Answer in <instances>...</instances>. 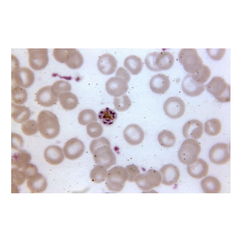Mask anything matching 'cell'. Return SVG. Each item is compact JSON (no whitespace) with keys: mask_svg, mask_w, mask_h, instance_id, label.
I'll list each match as a JSON object with an SVG mask.
<instances>
[{"mask_svg":"<svg viewBox=\"0 0 242 242\" xmlns=\"http://www.w3.org/2000/svg\"><path fill=\"white\" fill-rule=\"evenodd\" d=\"M90 149L96 165H103L108 169L116 163V156L106 138L101 137L93 139L90 144Z\"/></svg>","mask_w":242,"mask_h":242,"instance_id":"cell-1","label":"cell"},{"mask_svg":"<svg viewBox=\"0 0 242 242\" xmlns=\"http://www.w3.org/2000/svg\"><path fill=\"white\" fill-rule=\"evenodd\" d=\"M37 123L41 135L47 139L56 137L60 131V125L57 116L46 110L40 112L37 116Z\"/></svg>","mask_w":242,"mask_h":242,"instance_id":"cell-2","label":"cell"},{"mask_svg":"<svg viewBox=\"0 0 242 242\" xmlns=\"http://www.w3.org/2000/svg\"><path fill=\"white\" fill-rule=\"evenodd\" d=\"M180 63L190 74H194L201 69L203 64L201 58L195 48H182L178 54Z\"/></svg>","mask_w":242,"mask_h":242,"instance_id":"cell-3","label":"cell"},{"mask_svg":"<svg viewBox=\"0 0 242 242\" xmlns=\"http://www.w3.org/2000/svg\"><path fill=\"white\" fill-rule=\"evenodd\" d=\"M206 87L207 91L218 101L223 103L230 101V86L221 77H213Z\"/></svg>","mask_w":242,"mask_h":242,"instance_id":"cell-4","label":"cell"},{"mask_svg":"<svg viewBox=\"0 0 242 242\" xmlns=\"http://www.w3.org/2000/svg\"><path fill=\"white\" fill-rule=\"evenodd\" d=\"M127 178L125 168L120 166L114 167L107 172L106 185L112 192H120L123 188Z\"/></svg>","mask_w":242,"mask_h":242,"instance_id":"cell-5","label":"cell"},{"mask_svg":"<svg viewBox=\"0 0 242 242\" xmlns=\"http://www.w3.org/2000/svg\"><path fill=\"white\" fill-rule=\"evenodd\" d=\"M201 150L200 144L197 140L188 139L183 141L178 151V159L184 164H190L197 159Z\"/></svg>","mask_w":242,"mask_h":242,"instance_id":"cell-6","label":"cell"},{"mask_svg":"<svg viewBox=\"0 0 242 242\" xmlns=\"http://www.w3.org/2000/svg\"><path fill=\"white\" fill-rule=\"evenodd\" d=\"M12 67L11 72L12 80L16 85L24 88H28L33 83L34 76L33 72L29 68L22 67H19L17 61Z\"/></svg>","mask_w":242,"mask_h":242,"instance_id":"cell-7","label":"cell"},{"mask_svg":"<svg viewBox=\"0 0 242 242\" xmlns=\"http://www.w3.org/2000/svg\"><path fill=\"white\" fill-rule=\"evenodd\" d=\"M161 182L160 173L153 169L149 170L146 173L140 174L135 181L138 187L143 191L149 190L159 186Z\"/></svg>","mask_w":242,"mask_h":242,"instance_id":"cell-8","label":"cell"},{"mask_svg":"<svg viewBox=\"0 0 242 242\" xmlns=\"http://www.w3.org/2000/svg\"><path fill=\"white\" fill-rule=\"evenodd\" d=\"M210 160L218 165L224 164L230 159V147L228 144L218 143L211 148L209 153Z\"/></svg>","mask_w":242,"mask_h":242,"instance_id":"cell-9","label":"cell"},{"mask_svg":"<svg viewBox=\"0 0 242 242\" xmlns=\"http://www.w3.org/2000/svg\"><path fill=\"white\" fill-rule=\"evenodd\" d=\"M28 61L30 67L35 70L45 67L48 61L47 48H28Z\"/></svg>","mask_w":242,"mask_h":242,"instance_id":"cell-10","label":"cell"},{"mask_svg":"<svg viewBox=\"0 0 242 242\" xmlns=\"http://www.w3.org/2000/svg\"><path fill=\"white\" fill-rule=\"evenodd\" d=\"M164 111L166 115L173 119L181 117L185 110V105L180 98L172 96L168 98L163 105Z\"/></svg>","mask_w":242,"mask_h":242,"instance_id":"cell-11","label":"cell"},{"mask_svg":"<svg viewBox=\"0 0 242 242\" xmlns=\"http://www.w3.org/2000/svg\"><path fill=\"white\" fill-rule=\"evenodd\" d=\"M129 82L123 78L116 76L111 77L105 84L106 90L111 96L118 97L123 95L128 89Z\"/></svg>","mask_w":242,"mask_h":242,"instance_id":"cell-12","label":"cell"},{"mask_svg":"<svg viewBox=\"0 0 242 242\" xmlns=\"http://www.w3.org/2000/svg\"><path fill=\"white\" fill-rule=\"evenodd\" d=\"M63 151L67 159L73 160L78 158L83 154L85 146L83 142L77 138H72L65 143Z\"/></svg>","mask_w":242,"mask_h":242,"instance_id":"cell-13","label":"cell"},{"mask_svg":"<svg viewBox=\"0 0 242 242\" xmlns=\"http://www.w3.org/2000/svg\"><path fill=\"white\" fill-rule=\"evenodd\" d=\"M123 135L125 141L128 143L132 145H136L142 142L144 133L139 125L132 124L126 128L123 131Z\"/></svg>","mask_w":242,"mask_h":242,"instance_id":"cell-14","label":"cell"},{"mask_svg":"<svg viewBox=\"0 0 242 242\" xmlns=\"http://www.w3.org/2000/svg\"><path fill=\"white\" fill-rule=\"evenodd\" d=\"M58 98L53 93L50 86L42 87L38 91L36 95L37 103L44 107H49L56 104Z\"/></svg>","mask_w":242,"mask_h":242,"instance_id":"cell-15","label":"cell"},{"mask_svg":"<svg viewBox=\"0 0 242 242\" xmlns=\"http://www.w3.org/2000/svg\"><path fill=\"white\" fill-rule=\"evenodd\" d=\"M163 184L171 185L177 182L180 177V172L178 167L172 164L163 166L160 170Z\"/></svg>","mask_w":242,"mask_h":242,"instance_id":"cell-16","label":"cell"},{"mask_svg":"<svg viewBox=\"0 0 242 242\" xmlns=\"http://www.w3.org/2000/svg\"><path fill=\"white\" fill-rule=\"evenodd\" d=\"M184 93L189 96L194 97L199 95L204 91V84H199L192 79L191 74H188L184 78L182 83Z\"/></svg>","mask_w":242,"mask_h":242,"instance_id":"cell-17","label":"cell"},{"mask_svg":"<svg viewBox=\"0 0 242 242\" xmlns=\"http://www.w3.org/2000/svg\"><path fill=\"white\" fill-rule=\"evenodd\" d=\"M97 65L101 73L106 75H110L115 71L117 66V61L113 55L106 53L99 57Z\"/></svg>","mask_w":242,"mask_h":242,"instance_id":"cell-18","label":"cell"},{"mask_svg":"<svg viewBox=\"0 0 242 242\" xmlns=\"http://www.w3.org/2000/svg\"><path fill=\"white\" fill-rule=\"evenodd\" d=\"M182 133L186 138L195 139L200 138L203 133L202 123L195 119L188 121L183 127Z\"/></svg>","mask_w":242,"mask_h":242,"instance_id":"cell-19","label":"cell"},{"mask_svg":"<svg viewBox=\"0 0 242 242\" xmlns=\"http://www.w3.org/2000/svg\"><path fill=\"white\" fill-rule=\"evenodd\" d=\"M170 85V81L168 77L162 74L154 76L149 82V86L152 91L158 94L165 93L169 89Z\"/></svg>","mask_w":242,"mask_h":242,"instance_id":"cell-20","label":"cell"},{"mask_svg":"<svg viewBox=\"0 0 242 242\" xmlns=\"http://www.w3.org/2000/svg\"><path fill=\"white\" fill-rule=\"evenodd\" d=\"M187 170L191 177L195 178L200 179L207 175L209 166L202 159L197 158L193 162L188 165Z\"/></svg>","mask_w":242,"mask_h":242,"instance_id":"cell-21","label":"cell"},{"mask_svg":"<svg viewBox=\"0 0 242 242\" xmlns=\"http://www.w3.org/2000/svg\"><path fill=\"white\" fill-rule=\"evenodd\" d=\"M44 155L46 161L52 165H57L61 163L64 157L62 149L56 145H51L45 149Z\"/></svg>","mask_w":242,"mask_h":242,"instance_id":"cell-22","label":"cell"},{"mask_svg":"<svg viewBox=\"0 0 242 242\" xmlns=\"http://www.w3.org/2000/svg\"><path fill=\"white\" fill-rule=\"evenodd\" d=\"M26 186L31 193H41L46 188L47 183L46 178L37 173L27 179Z\"/></svg>","mask_w":242,"mask_h":242,"instance_id":"cell-23","label":"cell"},{"mask_svg":"<svg viewBox=\"0 0 242 242\" xmlns=\"http://www.w3.org/2000/svg\"><path fill=\"white\" fill-rule=\"evenodd\" d=\"M174 61V57L171 53L162 51L158 53L155 59V64L159 71L167 70L172 66Z\"/></svg>","mask_w":242,"mask_h":242,"instance_id":"cell-24","label":"cell"},{"mask_svg":"<svg viewBox=\"0 0 242 242\" xmlns=\"http://www.w3.org/2000/svg\"><path fill=\"white\" fill-rule=\"evenodd\" d=\"M30 116L28 108L11 103V116L15 122L18 123H23L28 119Z\"/></svg>","mask_w":242,"mask_h":242,"instance_id":"cell-25","label":"cell"},{"mask_svg":"<svg viewBox=\"0 0 242 242\" xmlns=\"http://www.w3.org/2000/svg\"><path fill=\"white\" fill-rule=\"evenodd\" d=\"M201 185L205 193H219L221 190V183L214 177L209 176L204 178L201 181Z\"/></svg>","mask_w":242,"mask_h":242,"instance_id":"cell-26","label":"cell"},{"mask_svg":"<svg viewBox=\"0 0 242 242\" xmlns=\"http://www.w3.org/2000/svg\"><path fill=\"white\" fill-rule=\"evenodd\" d=\"M125 67L132 75H137L142 70L143 64L141 59L135 55L127 57L124 62Z\"/></svg>","mask_w":242,"mask_h":242,"instance_id":"cell-27","label":"cell"},{"mask_svg":"<svg viewBox=\"0 0 242 242\" xmlns=\"http://www.w3.org/2000/svg\"><path fill=\"white\" fill-rule=\"evenodd\" d=\"M59 101L62 108L70 110L77 106L78 100L76 96L73 93L66 92L61 93L59 97Z\"/></svg>","mask_w":242,"mask_h":242,"instance_id":"cell-28","label":"cell"},{"mask_svg":"<svg viewBox=\"0 0 242 242\" xmlns=\"http://www.w3.org/2000/svg\"><path fill=\"white\" fill-rule=\"evenodd\" d=\"M30 154L24 150H20L11 156V165L22 168L29 163L31 159Z\"/></svg>","mask_w":242,"mask_h":242,"instance_id":"cell-29","label":"cell"},{"mask_svg":"<svg viewBox=\"0 0 242 242\" xmlns=\"http://www.w3.org/2000/svg\"><path fill=\"white\" fill-rule=\"evenodd\" d=\"M83 59L80 52L76 48H70L68 57L65 63L70 68L77 69L82 65Z\"/></svg>","mask_w":242,"mask_h":242,"instance_id":"cell-30","label":"cell"},{"mask_svg":"<svg viewBox=\"0 0 242 242\" xmlns=\"http://www.w3.org/2000/svg\"><path fill=\"white\" fill-rule=\"evenodd\" d=\"M11 100L15 103L21 105L27 98V93L24 88L18 85L13 86L11 91Z\"/></svg>","mask_w":242,"mask_h":242,"instance_id":"cell-31","label":"cell"},{"mask_svg":"<svg viewBox=\"0 0 242 242\" xmlns=\"http://www.w3.org/2000/svg\"><path fill=\"white\" fill-rule=\"evenodd\" d=\"M158 139L160 145L166 148L172 147L176 140L174 134L171 131L165 130H163L159 133Z\"/></svg>","mask_w":242,"mask_h":242,"instance_id":"cell-32","label":"cell"},{"mask_svg":"<svg viewBox=\"0 0 242 242\" xmlns=\"http://www.w3.org/2000/svg\"><path fill=\"white\" fill-rule=\"evenodd\" d=\"M107 168L101 165H97L91 170L90 177L91 181L95 183H99L104 181L106 178Z\"/></svg>","mask_w":242,"mask_h":242,"instance_id":"cell-33","label":"cell"},{"mask_svg":"<svg viewBox=\"0 0 242 242\" xmlns=\"http://www.w3.org/2000/svg\"><path fill=\"white\" fill-rule=\"evenodd\" d=\"M204 129L205 132L208 135L215 136L221 131V124L219 120L217 119H210L205 123Z\"/></svg>","mask_w":242,"mask_h":242,"instance_id":"cell-34","label":"cell"},{"mask_svg":"<svg viewBox=\"0 0 242 242\" xmlns=\"http://www.w3.org/2000/svg\"><path fill=\"white\" fill-rule=\"evenodd\" d=\"M98 118L103 124L110 125L112 124L116 119L117 114L114 111L107 107L100 112Z\"/></svg>","mask_w":242,"mask_h":242,"instance_id":"cell-35","label":"cell"},{"mask_svg":"<svg viewBox=\"0 0 242 242\" xmlns=\"http://www.w3.org/2000/svg\"><path fill=\"white\" fill-rule=\"evenodd\" d=\"M97 116L93 110L87 109L82 110L79 113L78 120L79 123L83 125H87L97 121Z\"/></svg>","mask_w":242,"mask_h":242,"instance_id":"cell-36","label":"cell"},{"mask_svg":"<svg viewBox=\"0 0 242 242\" xmlns=\"http://www.w3.org/2000/svg\"><path fill=\"white\" fill-rule=\"evenodd\" d=\"M12 189H17L21 186L27 179L24 173L20 168H13L11 170Z\"/></svg>","mask_w":242,"mask_h":242,"instance_id":"cell-37","label":"cell"},{"mask_svg":"<svg viewBox=\"0 0 242 242\" xmlns=\"http://www.w3.org/2000/svg\"><path fill=\"white\" fill-rule=\"evenodd\" d=\"M191 74L195 82L199 84H203L210 77L211 71L207 66L203 64L200 70Z\"/></svg>","mask_w":242,"mask_h":242,"instance_id":"cell-38","label":"cell"},{"mask_svg":"<svg viewBox=\"0 0 242 242\" xmlns=\"http://www.w3.org/2000/svg\"><path fill=\"white\" fill-rule=\"evenodd\" d=\"M113 103L116 109L120 112L125 111L128 110L132 104L129 97L126 95L114 98Z\"/></svg>","mask_w":242,"mask_h":242,"instance_id":"cell-39","label":"cell"},{"mask_svg":"<svg viewBox=\"0 0 242 242\" xmlns=\"http://www.w3.org/2000/svg\"><path fill=\"white\" fill-rule=\"evenodd\" d=\"M51 87L53 93L58 98L61 93L69 92L71 89V85L68 82L62 80L55 81Z\"/></svg>","mask_w":242,"mask_h":242,"instance_id":"cell-40","label":"cell"},{"mask_svg":"<svg viewBox=\"0 0 242 242\" xmlns=\"http://www.w3.org/2000/svg\"><path fill=\"white\" fill-rule=\"evenodd\" d=\"M23 133L27 136L35 134L39 130L38 123L34 120L30 119L24 122L21 126Z\"/></svg>","mask_w":242,"mask_h":242,"instance_id":"cell-41","label":"cell"},{"mask_svg":"<svg viewBox=\"0 0 242 242\" xmlns=\"http://www.w3.org/2000/svg\"><path fill=\"white\" fill-rule=\"evenodd\" d=\"M103 129L102 125L96 122H93L88 125L87 132L88 135L92 138L100 136L102 134Z\"/></svg>","mask_w":242,"mask_h":242,"instance_id":"cell-42","label":"cell"},{"mask_svg":"<svg viewBox=\"0 0 242 242\" xmlns=\"http://www.w3.org/2000/svg\"><path fill=\"white\" fill-rule=\"evenodd\" d=\"M70 48H54L53 54L54 57L58 62L65 63L69 54Z\"/></svg>","mask_w":242,"mask_h":242,"instance_id":"cell-43","label":"cell"},{"mask_svg":"<svg viewBox=\"0 0 242 242\" xmlns=\"http://www.w3.org/2000/svg\"><path fill=\"white\" fill-rule=\"evenodd\" d=\"M158 52H155L149 53L145 59V64L147 67L151 71H159L155 64V59Z\"/></svg>","mask_w":242,"mask_h":242,"instance_id":"cell-44","label":"cell"},{"mask_svg":"<svg viewBox=\"0 0 242 242\" xmlns=\"http://www.w3.org/2000/svg\"><path fill=\"white\" fill-rule=\"evenodd\" d=\"M125 168L128 175L127 180L130 182H135L136 178L140 174L138 167L133 164L127 166Z\"/></svg>","mask_w":242,"mask_h":242,"instance_id":"cell-45","label":"cell"},{"mask_svg":"<svg viewBox=\"0 0 242 242\" xmlns=\"http://www.w3.org/2000/svg\"><path fill=\"white\" fill-rule=\"evenodd\" d=\"M11 148L18 151L21 150L23 145V140L22 137L18 134L12 133Z\"/></svg>","mask_w":242,"mask_h":242,"instance_id":"cell-46","label":"cell"},{"mask_svg":"<svg viewBox=\"0 0 242 242\" xmlns=\"http://www.w3.org/2000/svg\"><path fill=\"white\" fill-rule=\"evenodd\" d=\"M21 169L25 175L27 179L38 173L37 166L31 163H28Z\"/></svg>","mask_w":242,"mask_h":242,"instance_id":"cell-47","label":"cell"},{"mask_svg":"<svg viewBox=\"0 0 242 242\" xmlns=\"http://www.w3.org/2000/svg\"><path fill=\"white\" fill-rule=\"evenodd\" d=\"M116 76L123 78L129 82L130 79V76L129 73L122 67H120L118 69L116 72Z\"/></svg>","mask_w":242,"mask_h":242,"instance_id":"cell-48","label":"cell"}]
</instances>
